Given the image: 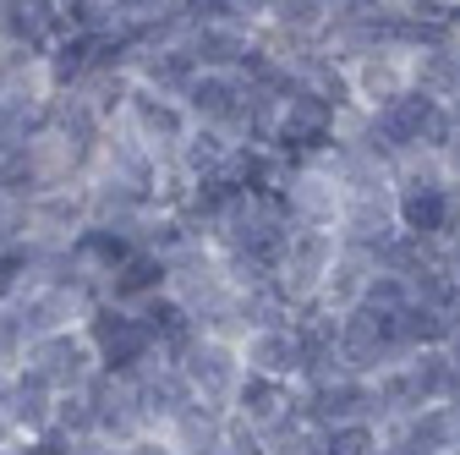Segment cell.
Listing matches in <instances>:
<instances>
[{"mask_svg": "<svg viewBox=\"0 0 460 455\" xmlns=\"http://www.w3.org/2000/svg\"><path fill=\"white\" fill-rule=\"evenodd\" d=\"M72 253H77V263L93 274V280H104V274H115L132 253H137V242L127 236V231H115V225H83L77 231V242H72Z\"/></svg>", "mask_w": 460, "mask_h": 455, "instance_id": "17", "label": "cell"}, {"mask_svg": "<svg viewBox=\"0 0 460 455\" xmlns=\"http://www.w3.org/2000/svg\"><path fill=\"white\" fill-rule=\"evenodd\" d=\"M22 357H28V329H22V318H17L12 302H0V368L17 373Z\"/></svg>", "mask_w": 460, "mask_h": 455, "instance_id": "26", "label": "cell"}, {"mask_svg": "<svg viewBox=\"0 0 460 455\" xmlns=\"http://www.w3.org/2000/svg\"><path fill=\"white\" fill-rule=\"evenodd\" d=\"M181 368V379H187V389H192V401H203V406H225L230 412V395H236V384H242V352L230 346V340H208V335H198L192 340V352L176 362Z\"/></svg>", "mask_w": 460, "mask_h": 455, "instance_id": "6", "label": "cell"}, {"mask_svg": "<svg viewBox=\"0 0 460 455\" xmlns=\"http://www.w3.org/2000/svg\"><path fill=\"white\" fill-rule=\"evenodd\" d=\"M236 313H242V340H247V335H263V329H291L296 302L279 291V280H269V286L236 291Z\"/></svg>", "mask_w": 460, "mask_h": 455, "instance_id": "20", "label": "cell"}, {"mask_svg": "<svg viewBox=\"0 0 460 455\" xmlns=\"http://www.w3.org/2000/svg\"><path fill=\"white\" fill-rule=\"evenodd\" d=\"M345 77H351V99L357 110H384L394 94H406V55H394V49H373L362 55L357 67H345Z\"/></svg>", "mask_w": 460, "mask_h": 455, "instance_id": "11", "label": "cell"}, {"mask_svg": "<svg viewBox=\"0 0 460 455\" xmlns=\"http://www.w3.org/2000/svg\"><path fill=\"white\" fill-rule=\"evenodd\" d=\"M323 22H329V0H274V6H263V28L285 39H318Z\"/></svg>", "mask_w": 460, "mask_h": 455, "instance_id": "22", "label": "cell"}, {"mask_svg": "<svg viewBox=\"0 0 460 455\" xmlns=\"http://www.w3.org/2000/svg\"><path fill=\"white\" fill-rule=\"evenodd\" d=\"M127 389H132V401H137V412H143V423H148L154 433H164L170 423L192 406V389H187L181 368H170V362H159V357H154L148 368H137V373L127 379Z\"/></svg>", "mask_w": 460, "mask_h": 455, "instance_id": "7", "label": "cell"}, {"mask_svg": "<svg viewBox=\"0 0 460 455\" xmlns=\"http://www.w3.org/2000/svg\"><path fill=\"white\" fill-rule=\"evenodd\" d=\"M17 318H22V329H28V340H44V335H66V329H83V318H88V297H77V291H49V286H33V291H22L17 302Z\"/></svg>", "mask_w": 460, "mask_h": 455, "instance_id": "10", "label": "cell"}, {"mask_svg": "<svg viewBox=\"0 0 460 455\" xmlns=\"http://www.w3.org/2000/svg\"><path fill=\"white\" fill-rule=\"evenodd\" d=\"M444 170H449V192H455V203H460V165H449V159H444Z\"/></svg>", "mask_w": 460, "mask_h": 455, "instance_id": "30", "label": "cell"}, {"mask_svg": "<svg viewBox=\"0 0 460 455\" xmlns=\"http://www.w3.org/2000/svg\"><path fill=\"white\" fill-rule=\"evenodd\" d=\"M367 280H373V263H367L362 253H345V247H340V258H334V269L323 274V286H318L313 302L329 308L334 318H345V313H357V308H362Z\"/></svg>", "mask_w": 460, "mask_h": 455, "instance_id": "14", "label": "cell"}, {"mask_svg": "<svg viewBox=\"0 0 460 455\" xmlns=\"http://www.w3.org/2000/svg\"><path fill=\"white\" fill-rule=\"evenodd\" d=\"M115 455H181V450L170 444L164 433H137V439H132L127 450H115Z\"/></svg>", "mask_w": 460, "mask_h": 455, "instance_id": "28", "label": "cell"}, {"mask_svg": "<svg viewBox=\"0 0 460 455\" xmlns=\"http://www.w3.org/2000/svg\"><path fill=\"white\" fill-rule=\"evenodd\" d=\"M230 148H236V143H230L225 132H214V127H192V132H187V143L176 148V165L198 182V176H214V170L230 159Z\"/></svg>", "mask_w": 460, "mask_h": 455, "instance_id": "23", "label": "cell"}, {"mask_svg": "<svg viewBox=\"0 0 460 455\" xmlns=\"http://www.w3.org/2000/svg\"><path fill=\"white\" fill-rule=\"evenodd\" d=\"M99 291H104V302H115V308H137V302H148V297L164 291V263H159L154 253H132L115 274L99 280Z\"/></svg>", "mask_w": 460, "mask_h": 455, "instance_id": "16", "label": "cell"}, {"mask_svg": "<svg viewBox=\"0 0 460 455\" xmlns=\"http://www.w3.org/2000/svg\"><path fill=\"white\" fill-rule=\"evenodd\" d=\"M334 258H340L334 231H318V225H296L291 242H285V253H279V269H274L279 291L291 297V302H313L318 286H323V274L334 269Z\"/></svg>", "mask_w": 460, "mask_h": 455, "instance_id": "4", "label": "cell"}, {"mask_svg": "<svg viewBox=\"0 0 460 455\" xmlns=\"http://www.w3.org/2000/svg\"><path fill=\"white\" fill-rule=\"evenodd\" d=\"M362 308H373V313H406V308H411V286H406L400 274H373Z\"/></svg>", "mask_w": 460, "mask_h": 455, "instance_id": "25", "label": "cell"}, {"mask_svg": "<svg viewBox=\"0 0 460 455\" xmlns=\"http://www.w3.org/2000/svg\"><path fill=\"white\" fill-rule=\"evenodd\" d=\"M219 450L225 455H263V433L236 423V417H225V433H219Z\"/></svg>", "mask_w": 460, "mask_h": 455, "instance_id": "27", "label": "cell"}, {"mask_svg": "<svg viewBox=\"0 0 460 455\" xmlns=\"http://www.w3.org/2000/svg\"><path fill=\"white\" fill-rule=\"evenodd\" d=\"M22 214H28V242H39V247H72L77 231L88 225V192L83 187H55V192H39Z\"/></svg>", "mask_w": 460, "mask_h": 455, "instance_id": "8", "label": "cell"}, {"mask_svg": "<svg viewBox=\"0 0 460 455\" xmlns=\"http://www.w3.org/2000/svg\"><path fill=\"white\" fill-rule=\"evenodd\" d=\"M192 77H198V67H192V55H187V44H181V39H176V44H159V49H137V55H132V83H137V88H148V94L181 99V94L192 88Z\"/></svg>", "mask_w": 460, "mask_h": 455, "instance_id": "12", "label": "cell"}, {"mask_svg": "<svg viewBox=\"0 0 460 455\" xmlns=\"http://www.w3.org/2000/svg\"><path fill=\"white\" fill-rule=\"evenodd\" d=\"M22 368L39 373L49 395H77V389H88V379L99 373V357H93V346H88V335H83V329H66V335L28 340Z\"/></svg>", "mask_w": 460, "mask_h": 455, "instance_id": "3", "label": "cell"}, {"mask_svg": "<svg viewBox=\"0 0 460 455\" xmlns=\"http://www.w3.org/2000/svg\"><path fill=\"white\" fill-rule=\"evenodd\" d=\"M12 389H17V373L0 368V417H6V406H12Z\"/></svg>", "mask_w": 460, "mask_h": 455, "instance_id": "29", "label": "cell"}, {"mask_svg": "<svg viewBox=\"0 0 460 455\" xmlns=\"http://www.w3.org/2000/svg\"><path fill=\"white\" fill-rule=\"evenodd\" d=\"M181 110L192 127H214L242 148L247 138V83L236 72H198L192 88L181 94Z\"/></svg>", "mask_w": 460, "mask_h": 455, "instance_id": "2", "label": "cell"}, {"mask_svg": "<svg viewBox=\"0 0 460 455\" xmlns=\"http://www.w3.org/2000/svg\"><path fill=\"white\" fill-rule=\"evenodd\" d=\"M258 28H236V22H187L181 44L192 55L198 72H242L247 49H252Z\"/></svg>", "mask_w": 460, "mask_h": 455, "instance_id": "9", "label": "cell"}, {"mask_svg": "<svg viewBox=\"0 0 460 455\" xmlns=\"http://www.w3.org/2000/svg\"><path fill=\"white\" fill-rule=\"evenodd\" d=\"M323 455H378V428H373V423L323 428Z\"/></svg>", "mask_w": 460, "mask_h": 455, "instance_id": "24", "label": "cell"}, {"mask_svg": "<svg viewBox=\"0 0 460 455\" xmlns=\"http://www.w3.org/2000/svg\"><path fill=\"white\" fill-rule=\"evenodd\" d=\"M242 368L258 373V379H279V384H296V340L291 329H263V335H247L242 340Z\"/></svg>", "mask_w": 460, "mask_h": 455, "instance_id": "15", "label": "cell"}, {"mask_svg": "<svg viewBox=\"0 0 460 455\" xmlns=\"http://www.w3.org/2000/svg\"><path fill=\"white\" fill-rule=\"evenodd\" d=\"M121 127H127V132H132L154 159H176V148H181V143H187V132H192L181 99L148 94V88H137V83H132L127 110H121Z\"/></svg>", "mask_w": 460, "mask_h": 455, "instance_id": "5", "label": "cell"}, {"mask_svg": "<svg viewBox=\"0 0 460 455\" xmlns=\"http://www.w3.org/2000/svg\"><path fill=\"white\" fill-rule=\"evenodd\" d=\"M39 192H44V176H39L33 148L28 143H6L0 148V209H28Z\"/></svg>", "mask_w": 460, "mask_h": 455, "instance_id": "19", "label": "cell"}, {"mask_svg": "<svg viewBox=\"0 0 460 455\" xmlns=\"http://www.w3.org/2000/svg\"><path fill=\"white\" fill-rule=\"evenodd\" d=\"M49 412H55V395L44 389V379L28 373V368H17V389H12V406H6V428H12L17 439H39V433L49 428Z\"/></svg>", "mask_w": 460, "mask_h": 455, "instance_id": "18", "label": "cell"}, {"mask_svg": "<svg viewBox=\"0 0 460 455\" xmlns=\"http://www.w3.org/2000/svg\"><path fill=\"white\" fill-rule=\"evenodd\" d=\"M296 406V384H279V379H258V373H242L236 395H230V417L247 423V428H274L285 412Z\"/></svg>", "mask_w": 460, "mask_h": 455, "instance_id": "13", "label": "cell"}, {"mask_svg": "<svg viewBox=\"0 0 460 455\" xmlns=\"http://www.w3.org/2000/svg\"><path fill=\"white\" fill-rule=\"evenodd\" d=\"M400 373L411 379V389H417L422 406H444L449 389H455V368H449L444 346H438V352H411L406 362H400Z\"/></svg>", "mask_w": 460, "mask_h": 455, "instance_id": "21", "label": "cell"}, {"mask_svg": "<svg viewBox=\"0 0 460 455\" xmlns=\"http://www.w3.org/2000/svg\"><path fill=\"white\" fill-rule=\"evenodd\" d=\"M83 335H88V346L99 357V373L110 379H132L137 368L154 362V346H148V335L143 324L132 318V308H115V302H93L88 318H83Z\"/></svg>", "mask_w": 460, "mask_h": 455, "instance_id": "1", "label": "cell"}]
</instances>
